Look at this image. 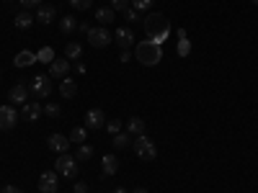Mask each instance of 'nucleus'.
Instances as JSON below:
<instances>
[{
	"label": "nucleus",
	"instance_id": "obj_1",
	"mask_svg": "<svg viewBox=\"0 0 258 193\" xmlns=\"http://www.w3.org/2000/svg\"><path fill=\"white\" fill-rule=\"evenodd\" d=\"M145 31H147V36L153 39V41L163 44V41L170 36V24H168V18H165L163 13L153 11V13L145 18Z\"/></svg>",
	"mask_w": 258,
	"mask_h": 193
},
{
	"label": "nucleus",
	"instance_id": "obj_2",
	"mask_svg": "<svg viewBox=\"0 0 258 193\" xmlns=\"http://www.w3.org/2000/svg\"><path fill=\"white\" fill-rule=\"evenodd\" d=\"M135 57H137L142 64H147V67H153V64H158V62L163 59V49H160L158 41L145 39V41H140V44L135 47Z\"/></svg>",
	"mask_w": 258,
	"mask_h": 193
},
{
	"label": "nucleus",
	"instance_id": "obj_3",
	"mask_svg": "<svg viewBox=\"0 0 258 193\" xmlns=\"http://www.w3.org/2000/svg\"><path fill=\"white\" fill-rule=\"evenodd\" d=\"M135 155L140 157V160H147V162H153L155 157H158V149H155V144H153V139L150 137H145V134H140L137 139H135Z\"/></svg>",
	"mask_w": 258,
	"mask_h": 193
},
{
	"label": "nucleus",
	"instance_id": "obj_4",
	"mask_svg": "<svg viewBox=\"0 0 258 193\" xmlns=\"http://www.w3.org/2000/svg\"><path fill=\"white\" fill-rule=\"evenodd\" d=\"M54 170H57V175H62V178H75L78 175V160L70 157V155H59L54 160Z\"/></svg>",
	"mask_w": 258,
	"mask_h": 193
},
{
	"label": "nucleus",
	"instance_id": "obj_5",
	"mask_svg": "<svg viewBox=\"0 0 258 193\" xmlns=\"http://www.w3.org/2000/svg\"><path fill=\"white\" fill-rule=\"evenodd\" d=\"M29 90L36 95V98H49L52 95V80L47 75H34L31 77V85H29Z\"/></svg>",
	"mask_w": 258,
	"mask_h": 193
},
{
	"label": "nucleus",
	"instance_id": "obj_6",
	"mask_svg": "<svg viewBox=\"0 0 258 193\" xmlns=\"http://www.w3.org/2000/svg\"><path fill=\"white\" fill-rule=\"evenodd\" d=\"M85 36H88V44L96 47V49H103V47L111 44V34H109V29H103V26H98V29L91 26Z\"/></svg>",
	"mask_w": 258,
	"mask_h": 193
},
{
	"label": "nucleus",
	"instance_id": "obj_7",
	"mask_svg": "<svg viewBox=\"0 0 258 193\" xmlns=\"http://www.w3.org/2000/svg\"><path fill=\"white\" fill-rule=\"evenodd\" d=\"M57 170H47V173L39 175V190L41 193H59V185H57Z\"/></svg>",
	"mask_w": 258,
	"mask_h": 193
},
{
	"label": "nucleus",
	"instance_id": "obj_8",
	"mask_svg": "<svg viewBox=\"0 0 258 193\" xmlns=\"http://www.w3.org/2000/svg\"><path fill=\"white\" fill-rule=\"evenodd\" d=\"M16 124H18V111L13 106H0V132L13 129Z\"/></svg>",
	"mask_w": 258,
	"mask_h": 193
},
{
	"label": "nucleus",
	"instance_id": "obj_9",
	"mask_svg": "<svg viewBox=\"0 0 258 193\" xmlns=\"http://www.w3.org/2000/svg\"><path fill=\"white\" fill-rule=\"evenodd\" d=\"M41 114H44V106H41L39 101H26L24 109H21V116H24L26 121H39Z\"/></svg>",
	"mask_w": 258,
	"mask_h": 193
},
{
	"label": "nucleus",
	"instance_id": "obj_10",
	"mask_svg": "<svg viewBox=\"0 0 258 193\" xmlns=\"http://www.w3.org/2000/svg\"><path fill=\"white\" fill-rule=\"evenodd\" d=\"M47 147L52 149V152H57V155H64V152H68V147H70V137H64V134H49Z\"/></svg>",
	"mask_w": 258,
	"mask_h": 193
},
{
	"label": "nucleus",
	"instance_id": "obj_11",
	"mask_svg": "<svg viewBox=\"0 0 258 193\" xmlns=\"http://www.w3.org/2000/svg\"><path fill=\"white\" fill-rule=\"evenodd\" d=\"M85 126L88 129H103L106 126V114L101 109H91L85 114Z\"/></svg>",
	"mask_w": 258,
	"mask_h": 193
},
{
	"label": "nucleus",
	"instance_id": "obj_12",
	"mask_svg": "<svg viewBox=\"0 0 258 193\" xmlns=\"http://www.w3.org/2000/svg\"><path fill=\"white\" fill-rule=\"evenodd\" d=\"M68 72H70V59L68 57L54 59L49 64V77H68Z\"/></svg>",
	"mask_w": 258,
	"mask_h": 193
},
{
	"label": "nucleus",
	"instance_id": "obj_13",
	"mask_svg": "<svg viewBox=\"0 0 258 193\" xmlns=\"http://www.w3.org/2000/svg\"><path fill=\"white\" fill-rule=\"evenodd\" d=\"M114 39H116V44L121 47V52H129V47L135 44V34H132V29H119V31L114 34Z\"/></svg>",
	"mask_w": 258,
	"mask_h": 193
},
{
	"label": "nucleus",
	"instance_id": "obj_14",
	"mask_svg": "<svg viewBox=\"0 0 258 193\" xmlns=\"http://www.w3.org/2000/svg\"><path fill=\"white\" fill-rule=\"evenodd\" d=\"M54 16H57V8L54 6H39V11H36V16H34V21L36 24H52L54 21Z\"/></svg>",
	"mask_w": 258,
	"mask_h": 193
},
{
	"label": "nucleus",
	"instance_id": "obj_15",
	"mask_svg": "<svg viewBox=\"0 0 258 193\" xmlns=\"http://www.w3.org/2000/svg\"><path fill=\"white\" fill-rule=\"evenodd\" d=\"M29 88H26V85H13V88H11V93H8V98H11V103H21V106H24L26 103V98H29Z\"/></svg>",
	"mask_w": 258,
	"mask_h": 193
},
{
	"label": "nucleus",
	"instance_id": "obj_16",
	"mask_svg": "<svg viewBox=\"0 0 258 193\" xmlns=\"http://www.w3.org/2000/svg\"><path fill=\"white\" fill-rule=\"evenodd\" d=\"M34 62H36V54L29 52V49L18 52V54L13 57V64H16V67H29V64H34Z\"/></svg>",
	"mask_w": 258,
	"mask_h": 193
},
{
	"label": "nucleus",
	"instance_id": "obj_17",
	"mask_svg": "<svg viewBox=\"0 0 258 193\" xmlns=\"http://www.w3.org/2000/svg\"><path fill=\"white\" fill-rule=\"evenodd\" d=\"M59 93H62V98H75V95H78V85H75V80H73V77H62Z\"/></svg>",
	"mask_w": 258,
	"mask_h": 193
},
{
	"label": "nucleus",
	"instance_id": "obj_18",
	"mask_svg": "<svg viewBox=\"0 0 258 193\" xmlns=\"http://www.w3.org/2000/svg\"><path fill=\"white\" fill-rule=\"evenodd\" d=\"M126 134H135V137L145 134V119H140V116L129 119V121H126Z\"/></svg>",
	"mask_w": 258,
	"mask_h": 193
},
{
	"label": "nucleus",
	"instance_id": "obj_19",
	"mask_svg": "<svg viewBox=\"0 0 258 193\" xmlns=\"http://www.w3.org/2000/svg\"><path fill=\"white\" fill-rule=\"evenodd\" d=\"M31 24H34V16H31L29 11H24V13H16V18H13V26H16V29H21V31L29 29Z\"/></svg>",
	"mask_w": 258,
	"mask_h": 193
},
{
	"label": "nucleus",
	"instance_id": "obj_20",
	"mask_svg": "<svg viewBox=\"0 0 258 193\" xmlns=\"http://www.w3.org/2000/svg\"><path fill=\"white\" fill-rule=\"evenodd\" d=\"M101 167H103V173H106V175H116V170H119V160H116L114 155H106V157L101 160Z\"/></svg>",
	"mask_w": 258,
	"mask_h": 193
},
{
	"label": "nucleus",
	"instance_id": "obj_21",
	"mask_svg": "<svg viewBox=\"0 0 258 193\" xmlns=\"http://www.w3.org/2000/svg\"><path fill=\"white\" fill-rule=\"evenodd\" d=\"M96 18H98V24H114V18H116V11L114 8H98L96 11Z\"/></svg>",
	"mask_w": 258,
	"mask_h": 193
},
{
	"label": "nucleus",
	"instance_id": "obj_22",
	"mask_svg": "<svg viewBox=\"0 0 258 193\" xmlns=\"http://www.w3.org/2000/svg\"><path fill=\"white\" fill-rule=\"evenodd\" d=\"M80 54H83V47L78 44V41H70V44L64 47V57H68L70 62L73 59H80Z\"/></svg>",
	"mask_w": 258,
	"mask_h": 193
},
{
	"label": "nucleus",
	"instance_id": "obj_23",
	"mask_svg": "<svg viewBox=\"0 0 258 193\" xmlns=\"http://www.w3.org/2000/svg\"><path fill=\"white\" fill-rule=\"evenodd\" d=\"M188 49H191L188 36H186V31H183V29H178V57H186V54H188Z\"/></svg>",
	"mask_w": 258,
	"mask_h": 193
},
{
	"label": "nucleus",
	"instance_id": "obj_24",
	"mask_svg": "<svg viewBox=\"0 0 258 193\" xmlns=\"http://www.w3.org/2000/svg\"><path fill=\"white\" fill-rule=\"evenodd\" d=\"M36 62L52 64V62H54V49H52V47H44V49H39V54H36Z\"/></svg>",
	"mask_w": 258,
	"mask_h": 193
},
{
	"label": "nucleus",
	"instance_id": "obj_25",
	"mask_svg": "<svg viewBox=\"0 0 258 193\" xmlns=\"http://www.w3.org/2000/svg\"><path fill=\"white\" fill-rule=\"evenodd\" d=\"M59 26H62L64 34H73V31L78 29V21H75V16H64V18L59 21Z\"/></svg>",
	"mask_w": 258,
	"mask_h": 193
},
{
	"label": "nucleus",
	"instance_id": "obj_26",
	"mask_svg": "<svg viewBox=\"0 0 258 193\" xmlns=\"http://www.w3.org/2000/svg\"><path fill=\"white\" fill-rule=\"evenodd\" d=\"M91 157H93V147H91V144H80L75 160H91Z\"/></svg>",
	"mask_w": 258,
	"mask_h": 193
},
{
	"label": "nucleus",
	"instance_id": "obj_27",
	"mask_svg": "<svg viewBox=\"0 0 258 193\" xmlns=\"http://www.w3.org/2000/svg\"><path fill=\"white\" fill-rule=\"evenodd\" d=\"M70 142L85 144V129H83V126H78V129H73V132H70Z\"/></svg>",
	"mask_w": 258,
	"mask_h": 193
},
{
	"label": "nucleus",
	"instance_id": "obj_28",
	"mask_svg": "<svg viewBox=\"0 0 258 193\" xmlns=\"http://www.w3.org/2000/svg\"><path fill=\"white\" fill-rule=\"evenodd\" d=\"M121 126H124V124H121L119 119H111V121H106V129H109V134H114V137H116V134L121 132Z\"/></svg>",
	"mask_w": 258,
	"mask_h": 193
},
{
	"label": "nucleus",
	"instance_id": "obj_29",
	"mask_svg": "<svg viewBox=\"0 0 258 193\" xmlns=\"http://www.w3.org/2000/svg\"><path fill=\"white\" fill-rule=\"evenodd\" d=\"M68 3H70V6L75 8V11H88L93 0H68Z\"/></svg>",
	"mask_w": 258,
	"mask_h": 193
},
{
	"label": "nucleus",
	"instance_id": "obj_30",
	"mask_svg": "<svg viewBox=\"0 0 258 193\" xmlns=\"http://www.w3.org/2000/svg\"><path fill=\"white\" fill-rule=\"evenodd\" d=\"M153 3H155V0H132V6L137 11H150V8H153Z\"/></svg>",
	"mask_w": 258,
	"mask_h": 193
},
{
	"label": "nucleus",
	"instance_id": "obj_31",
	"mask_svg": "<svg viewBox=\"0 0 258 193\" xmlns=\"http://www.w3.org/2000/svg\"><path fill=\"white\" fill-rule=\"evenodd\" d=\"M126 144H129V134H121V132H119V134L114 137V147H119V149H124Z\"/></svg>",
	"mask_w": 258,
	"mask_h": 193
},
{
	"label": "nucleus",
	"instance_id": "obj_32",
	"mask_svg": "<svg viewBox=\"0 0 258 193\" xmlns=\"http://www.w3.org/2000/svg\"><path fill=\"white\" fill-rule=\"evenodd\" d=\"M59 111H62V109H59L57 103H44V114H47V116H59Z\"/></svg>",
	"mask_w": 258,
	"mask_h": 193
},
{
	"label": "nucleus",
	"instance_id": "obj_33",
	"mask_svg": "<svg viewBox=\"0 0 258 193\" xmlns=\"http://www.w3.org/2000/svg\"><path fill=\"white\" fill-rule=\"evenodd\" d=\"M111 8H114V11H121V13H124V11L129 8V0H111Z\"/></svg>",
	"mask_w": 258,
	"mask_h": 193
},
{
	"label": "nucleus",
	"instance_id": "obj_34",
	"mask_svg": "<svg viewBox=\"0 0 258 193\" xmlns=\"http://www.w3.org/2000/svg\"><path fill=\"white\" fill-rule=\"evenodd\" d=\"M21 6H24L26 11H29V8H39V6H41V0H21Z\"/></svg>",
	"mask_w": 258,
	"mask_h": 193
},
{
	"label": "nucleus",
	"instance_id": "obj_35",
	"mask_svg": "<svg viewBox=\"0 0 258 193\" xmlns=\"http://www.w3.org/2000/svg\"><path fill=\"white\" fill-rule=\"evenodd\" d=\"M73 193H88V185H85V183L80 180V183H75V188H73Z\"/></svg>",
	"mask_w": 258,
	"mask_h": 193
},
{
	"label": "nucleus",
	"instance_id": "obj_36",
	"mask_svg": "<svg viewBox=\"0 0 258 193\" xmlns=\"http://www.w3.org/2000/svg\"><path fill=\"white\" fill-rule=\"evenodd\" d=\"M0 193H24V190L16 188V185H3V190H0Z\"/></svg>",
	"mask_w": 258,
	"mask_h": 193
},
{
	"label": "nucleus",
	"instance_id": "obj_37",
	"mask_svg": "<svg viewBox=\"0 0 258 193\" xmlns=\"http://www.w3.org/2000/svg\"><path fill=\"white\" fill-rule=\"evenodd\" d=\"M124 16H126L129 21H137V13H135L132 8H126V11H124Z\"/></svg>",
	"mask_w": 258,
	"mask_h": 193
},
{
	"label": "nucleus",
	"instance_id": "obj_38",
	"mask_svg": "<svg viewBox=\"0 0 258 193\" xmlns=\"http://www.w3.org/2000/svg\"><path fill=\"white\" fill-rule=\"evenodd\" d=\"M75 72H78V75H85V64L78 62V64H75Z\"/></svg>",
	"mask_w": 258,
	"mask_h": 193
},
{
	"label": "nucleus",
	"instance_id": "obj_39",
	"mask_svg": "<svg viewBox=\"0 0 258 193\" xmlns=\"http://www.w3.org/2000/svg\"><path fill=\"white\" fill-rule=\"evenodd\" d=\"M132 193H147V190H145V188H137V190H132Z\"/></svg>",
	"mask_w": 258,
	"mask_h": 193
},
{
	"label": "nucleus",
	"instance_id": "obj_40",
	"mask_svg": "<svg viewBox=\"0 0 258 193\" xmlns=\"http://www.w3.org/2000/svg\"><path fill=\"white\" fill-rule=\"evenodd\" d=\"M114 193H126V190H124V188H116V190H114Z\"/></svg>",
	"mask_w": 258,
	"mask_h": 193
},
{
	"label": "nucleus",
	"instance_id": "obj_41",
	"mask_svg": "<svg viewBox=\"0 0 258 193\" xmlns=\"http://www.w3.org/2000/svg\"><path fill=\"white\" fill-rule=\"evenodd\" d=\"M253 3H255V6H258V0H253Z\"/></svg>",
	"mask_w": 258,
	"mask_h": 193
},
{
	"label": "nucleus",
	"instance_id": "obj_42",
	"mask_svg": "<svg viewBox=\"0 0 258 193\" xmlns=\"http://www.w3.org/2000/svg\"><path fill=\"white\" fill-rule=\"evenodd\" d=\"M3 3H8V0H3Z\"/></svg>",
	"mask_w": 258,
	"mask_h": 193
}]
</instances>
